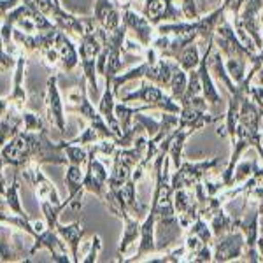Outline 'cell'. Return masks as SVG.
Segmentation results:
<instances>
[{"label": "cell", "mask_w": 263, "mask_h": 263, "mask_svg": "<svg viewBox=\"0 0 263 263\" xmlns=\"http://www.w3.org/2000/svg\"><path fill=\"white\" fill-rule=\"evenodd\" d=\"M0 162L14 168L23 167L27 162L69 165L65 151L60 144H53L48 139V128L39 132H18L0 151Z\"/></svg>", "instance_id": "1"}, {"label": "cell", "mask_w": 263, "mask_h": 263, "mask_svg": "<svg viewBox=\"0 0 263 263\" xmlns=\"http://www.w3.org/2000/svg\"><path fill=\"white\" fill-rule=\"evenodd\" d=\"M102 33L104 28L95 21V18H90L88 23V30L81 39L79 46V58H81L83 74L86 81L90 83V88L97 91V58H99L102 51Z\"/></svg>", "instance_id": "2"}, {"label": "cell", "mask_w": 263, "mask_h": 263, "mask_svg": "<svg viewBox=\"0 0 263 263\" xmlns=\"http://www.w3.org/2000/svg\"><path fill=\"white\" fill-rule=\"evenodd\" d=\"M214 46L221 51L227 58H240V60H248L251 63L254 57L258 54V51L249 49L248 46L242 44V41L239 39L235 28H233L232 20L224 14V18L219 21L214 32Z\"/></svg>", "instance_id": "3"}, {"label": "cell", "mask_w": 263, "mask_h": 263, "mask_svg": "<svg viewBox=\"0 0 263 263\" xmlns=\"http://www.w3.org/2000/svg\"><path fill=\"white\" fill-rule=\"evenodd\" d=\"M84 83H86V78L83 76L81 83L76 86V93H70V95H69V99L72 102H76L78 105H69V107H67V111L81 114L83 118H86V120L90 121V125L93 126V128H97L102 135H104V139H111V141H114V139H116V135H114V132L109 128V125L105 123L104 116L100 114V111H97V109L91 105L90 99H88V91H86Z\"/></svg>", "instance_id": "4"}, {"label": "cell", "mask_w": 263, "mask_h": 263, "mask_svg": "<svg viewBox=\"0 0 263 263\" xmlns=\"http://www.w3.org/2000/svg\"><path fill=\"white\" fill-rule=\"evenodd\" d=\"M146 102L147 105H153L155 109H160L163 112H181V104H177L172 95H167L158 84L142 81V86L135 91H130L126 95H121V102Z\"/></svg>", "instance_id": "5"}, {"label": "cell", "mask_w": 263, "mask_h": 263, "mask_svg": "<svg viewBox=\"0 0 263 263\" xmlns=\"http://www.w3.org/2000/svg\"><path fill=\"white\" fill-rule=\"evenodd\" d=\"M221 163L219 156H214L211 160H203V162H182L179 168H176V172L171 176V186L172 190L179 188H190L192 190L195 184L203 182L207 177V174L214 171L218 165Z\"/></svg>", "instance_id": "6"}, {"label": "cell", "mask_w": 263, "mask_h": 263, "mask_svg": "<svg viewBox=\"0 0 263 263\" xmlns=\"http://www.w3.org/2000/svg\"><path fill=\"white\" fill-rule=\"evenodd\" d=\"M99 155V146H90L88 149V168L83 179V188L84 192H91L97 197L104 200V195L107 192V181H109V172L105 168V165L97 158Z\"/></svg>", "instance_id": "7"}, {"label": "cell", "mask_w": 263, "mask_h": 263, "mask_svg": "<svg viewBox=\"0 0 263 263\" xmlns=\"http://www.w3.org/2000/svg\"><path fill=\"white\" fill-rule=\"evenodd\" d=\"M246 253V239L244 233L237 228L230 233H224L223 237L214 240L213 244V261L224 263L232 260H239Z\"/></svg>", "instance_id": "8"}, {"label": "cell", "mask_w": 263, "mask_h": 263, "mask_svg": "<svg viewBox=\"0 0 263 263\" xmlns=\"http://www.w3.org/2000/svg\"><path fill=\"white\" fill-rule=\"evenodd\" d=\"M142 14L153 27H158L162 23L186 21L182 11L174 6V0H144Z\"/></svg>", "instance_id": "9"}, {"label": "cell", "mask_w": 263, "mask_h": 263, "mask_svg": "<svg viewBox=\"0 0 263 263\" xmlns=\"http://www.w3.org/2000/svg\"><path fill=\"white\" fill-rule=\"evenodd\" d=\"M33 239H35V242H33L32 249L28 251V256H33L39 249L46 248V249H49L51 254H53L54 261H58V263L72 261V258H69V248H67L65 242H62V239L57 233V230H51V228L46 227L44 230L37 233Z\"/></svg>", "instance_id": "10"}, {"label": "cell", "mask_w": 263, "mask_h": 263, "mask_svg": "<svg viewBox=\"0 0 263 263\" xmlns=\"http://www.w3.org/2000/svg\"><path fill=\"white\" fill-rule=\"evenodd\" d=\"M121 23H125L126 28L135 33L141 46L149 48L153 39H155L156 27H153L149 21L146 20V16L137 14L135 11H132V7H126V9H121Z\"/></svg>", "instance_id": "11"}, {"label": "cell", "mask_w": 263, "mask_h": 263, "mask_svg": "<svg viewBox=\"0 0 263 263\" xmlns=\"http://www.w3.org/2000/svg\"><path fill=\"white\" fill-rule=\"evenodd\" d=\"M58 76H51L48 78V95H46V107H48V118L53 125H57V128L60 130V134H65V107H63V102L60 97L57 86Z\"/></svg>", "instance_id": "12"}, {"label": "cell", "mask_w": 263, "mask_h": 263, "mask_svg": "<svg viewBox=\"0 0 263 263\" xmlns=\"http://www.w3.org/2000/svg\"><path fill=\"white\" fill-rule=\"evenodd\" d=\"M60 28L54 27L51 30H42L37 35H30V33H23L21 30H12V39H16L18 42L25 46L28 51H37L41 53L48 51L51 48H54V39H57V33Z\"/></svg>", "instance_id": "13"}, {"label": "cell", "mask_w": 263, "mask_h": 263, "mask_svg": "<svg viewBox=\"0 0 263 263\" xmlns=\"http://www.w3.org/2000/svg\"><path fill=\"white\" fill-rule=\"evenodd\" d=\"M93 18L104 30L114 32L121 25V9L114 0H97Z\"/></svg>", "instance_id": "14"}, {"label": "cell", "mask_w": 263, "mask_h": 263, "mask_svg": "<svg viewBox=\"0 0 263 263\" xmlns=\"http://www.w3.org/2000/svg\"><path fill=\"white\" fill-rule=\"evenodd\" d=\"M54 49L58 51V57L62 60V67L67 72H72L78 67L79 63V51L76 49V46L72 44V41L67 37V33L62 30H58L57 39H54Z\"/></svg>", "instance_id": "15"}, {"label": "cell", "mask_w": 263, "mask_h": 263, "mask_svg": "<svg viewBox=\"0 0 263 263\" xmlns=\"http://www.w3.org/2000/svg\"><path fill=\"white\" fill-rule=\"evenodd\" d=\"M54 230H57L58 235L65 240L67 246H69L72 261L78 263L79 261V244H81V239L84 237L83 223L81 221H76L72 224H60V223H58Z\"/></svg>", "instance_id": "16"}, {"label": "cell", "mask_w": 263, "mask_h": 263, "mask_svg": "<svg viewBox=\"0 0 263 263\" xmlns=\"http://www.w3.org/2000/svg\"><path fill=\"white\" fill-rule=\"evenodd\" d=\"M195 134L193 128H176L172 134L167 135L168 141V158L171 163L176 168L181 167L182 163V151H184V144L190 137Z\"/></svg>", "instance_id": "17"}, {"label": "cell", "mask_w": 263, "mask_h": 263, "mask_svg": "<svg viewBox=\"0 0 263 263\" xmlns=\"http://www.w3.org/2000/svg\"><path fill=\"white\" fill-rule=\"evenodd\" d=\"M211 224V230H213L216 239L223 237L224 233H230L233 230H237V224H235V216H230L224 211L223 205H219L218 209H214V213L211 214V218L207 219Z\"/></svg>", "instance_id": "18"}, {"label": "cell", "mask_w": 263, "mask_h": 263, "mask_svg": "<svg viewBox=\"0 0 263 263\" xmlns=\"http://www.w3.org/2000/svg\"><path fill=\"white\" fill-rule=\"evenodd\" d=\"M125 230H123L120 246H118V261H123V254L128 251V248L132 244H135L139 239H141V221L132 216H126L125 219Z\"/></svg>", "instance_id": "19"}, {"label": "cell", "mask_w": 263, "mask_h": 263, "mask_svg": "<svg viewBox=\"0 0 263 263\" xmlns=\"http://www.w3.org/2000/svg\"><path fill=\"white\" fill-rule=\"evenodd\" d=\"M21 260L28 261V258H25V253L21 249L20 237H18V242L12 248L9 242V232L4 227H0V261H21Z\"/></svg>", "instance_id": "20"}, {"label": "cell", "mask_w": 263, "mask_h": 263, "mask_svg": "<svg viewBox=\"0 0 263 263\" xmlns=\"http://www.w3.org/2000/svg\"><path fill=\"white\" fill-rule=\"evenodd\" d=\"M25 76V57H20L18 62H16V74H14V90L9 95V102L14 104V109H21L27 104V93H25L23 86H21V81H23Z\"/></svg>", "instance_id": "21"}, {"label": "cell", "mask_w": 263, "mask_h": 263, "mask_svg": "<svg viewBox=\"0 0 263 263\" xmlns=\"http://www.w3.org/2000/svg\"><path fill=\"white\" fill-rule=\"evenodd\" d=\"M147 109H155L153 105H141V107H128L126 105V102H123V104H116L114 105V114H116L118 121H120V126L123 130V135L128 134L132 130V120H134V116L137 112H142V111H147Z\"/></svg>", "instance_id": "22"}, {"label": "cell", "mask_w": 263, "mask_h": 263, "mask_svg": "<svg viewBox=\"0 0 263 263\" xmlns=\"http://www.w3.org/2000/svg\"><path fill=\"white\" fill-rule=\"evenodd\" d=\"M21 125H23V114L16 116L14 112H7L6 116L0 118V149L6 146V141L18 134Z\"/></svg>", "instance_id": "23"}, {"label": "cell", "mask_w": 263, "mask_h": 263, "mask_svg": "<svg viewBox=\"0 0 263 263\" xmlns=\"http://www.w3.org/2000/svg\"><path fill=\"white\" fill-rule=\"evenodd\" d=\"M200 60H202L200 49H198V46L195 44V42L186 46V48L182 49L181 53L177 54V58H176V62L179 63V67L182 70H186V72L197 69V67L200 65Z\"/></svg>", "instance_id": "24"}, {"label": "cell", "mask_w": 263, "mask_h": 263, "mask_svg": "<svg viewBox=\"0 0 263 263\" xmlns=\"http://www.w3.org/2000/svg\"><path fill=\"white\" fill-rule=\"evenodd\" d=\"M20 168H16L14 174H12V182L7 186V192H6V202H7V207H11V211H14L18 216H28L27 213L23 211L20 203V197H18V192H20Z\"/></svg>", "instance_id": "25"}, {"label": "cell", "mask_w": 263, "mask_h": 263, "mask_svg": "<svg viewBox=\"0 0 263 263\" xmlns=\"http://www.w3.org/2000/svg\"><path fill=\"white\" fill-rule=\"evenodd\" d=\"M83 179H84V176L81 172V165H74V163L67 165L65 184H67V190H69V197L74 198L79 190H83Z\"/></svg>", "instance_id": "26"}, {"label": "cell", "mask_w": 263, "mask_h": 263, "mask_svg": "<svg viewBox=\"0 0 263 263\" xmlns=\"http://www.w3.org/2000/svg\"><path fill=\"white\" fill-rule=\"evenodd\" d=\"M186 86H188V74H186V70H182L181 67H177L172 74L171 84H168V91H171V95L174 99L179 102L182 99V95H184Z\"/></svg>", "instance_id": "27"}, {"label": "cell", "mask_w": 263, "mask_h": 263, "mask_svg": "<svg viewBox=\"0 0 263 263\" xmlns=\"http://www.w3.org/2000/svg\"><path fill=\"white\" fill-rule=\"evenodd\" d=\"M227 72L230 74V78L233 79L235 84H240L246 79V69H248V60H240V58H227L224 62Z\"/></svg>", "instance_id": "28"}, {"label": "cell", "mask_w": 263, "mask_h": 263, "mask_svg": "<svg viewBox=\"0 0 263 263\" xmlns=\"http://www.w3.org/2000/svg\"><path fill=\"white\" fill-rule=\"evenodd\" d=\"M188 233H195V235L200 237V239L203 240V244H209V246H213L214 240H216L214 233H213V230H211L209 221H205L202 216L198 219H195L192 227L188 228Z\"/></svg>", "instance_id": "29"}, {"label": "cell", "mask_w": 263, "mask_h": 263, "mask_svg": "<svg viewBox=\"0 0 263 263\" xmlns=\"http://www.w3.org/2000/svg\"><path fill=\"white\" fill-rule=\"evenodd\" d=\"M60 147L65 151L67 158H69V163H74V165H83L86 163L88 160V151H84L81 146H76L72 142H60Z\"/></svg>", "instance_id": "30"}, {"label": "cell", "mask_w": 263, "mask_h": 263, "mask_svg": "<svg viewBox=\"0 0 263 263\" xmlns=\"http://www.w3.org/2000/svg\"><path fill=\"white\" fill-rule=\"evenodd\" d=\"M0 221L14 224V227H18L20 230H25L28 235H32V237L37 235L35 227H33V223L30 221V218H28V216H18V214H16V216H7V214L0 213Z\"/></svg>", "instance_id": "31"}, {"label": "cell", "mask_w": 263, "mask_h": 263, "mask_svg": "<svg viewBox=\"0 0 263 263\" xmlns=\"http://www.w3.org/2000/svg\"><path fill=\"white\" fill-rule=\"evenodd\" d=\"M200 93H202V79H200V74H198V69L197 70L193 69V70H190L188 86H186V91H184V95H182V99L179 100V104L184 100L193 99V97H197V95H200Z\"/></svg>", "instance_id": "32"}, {"label": "cell", "mask_w": 263, "mask_h": 263, "mask_svg": "<svg viewBox=\"0 0 263 263\" xmlns=\"http://www.w3.org/2000/svg\"><path fill=\"white\" fill-rule=\"evenodd\" d=\"M134 121H137V123H141L142 125V128H144V132H146L149 137H153V135H156V134H160V132H165L163 128H162V121H156V120H153V118H149V116H142L141 112H137L134 116ZM167 134V132H165ZM168 135V134H167Z\"/></svg>", "instance_id": "33"}, {"label": "cell", "mask_w": 263, "mask_h": 263, "mask_svg": "<svg viewBox=\"0 0 263 263\" xmlns=\"http://www.w3.org/2000/svg\"><path fill=\"white\" fill-rule=\"evenodd\" d=\"M253 165H254V160H251V162H242V163L237 165L235 167L237 174H233V177H232V186L239 184V182H244L248 177H251Z\"/></svg>", "instance_id": "34"}, {"label": "cell", "mask_w": 263, "mask_h": 263, "mask_svg": "<svg viewBox=\"0 0 263 263\" xmlns=\"http://www.w3.org/2000/svg\"><path fill=\"white\" fill-rule=\"evenodd\" d=\"M23 125H25V130H28V132H39L46 128L42 118L32 112H23Z\"/></svg>", "instance_id": "35"}, {"label": "cell", "mask_w": 263, "mask_h": 263, "mask_svg": "<svg viewBox=\"0 0 263 263\" xmlns=\"http://www.w3.org/2000/svg\"><path fill=\"white\" fill-rule=\"evenodd\" d=\"M99 139H104V135L100 134L97 128H93V126L90 125L86 130H84V134L83 135H79V137H76L74 141H70L72 144H91V142H95V141H99Z\"/></svg>", "instance_id": "36"}, {"label": "cell", "mask_w": 263, "mask_h": 263, "mask_svg": "<svg viewBox=\"0 0 263 263\" xmlns=\"http://www.w3.org/2000/svg\"><path fill=\"white\" fill-rule=\"evenodd\" d=\"M182 2V14H184V20L186 21H195L200 18V11H198V6H197V0H181Z\"/></svg>", "instance_id": "37"}, {"label": "cell", "mask_w": 263, "mask_h": 263, "mask_svg": "<svg viewBox=\"0 0 263 263\" xmlns=\"http://www.w3.org/2000/svg\"><path fill=\"white\" fill-rule=\"evenodd\" d=\"M184 246H186V251H188V256H195L200 249L203 248V240L200 239V237H197L195 233H188V237H186V242H184ZM192 258H190L188 261H192Z\"/></svg>", "instance_id": "38"}, {"label": "cell", "mask_w": 263, "mask_h": 263, "mask_svg": "<svg viewBox=\"0 0 263 263\" xmlns=\"http://www.w3.org/2000/svg\"><path fill=\"white\" fill-rule=\"evenodd\" d=\"M100 249H102L100 237L99 235H93V239H91V249H90V253L86 254V258H83V261L84 263H95L97 261V256H99V253H100Z\"/></svg>", "instance_id": "39"}, {"label": "cell", "mask_w": 263, "mask_h": 263, "mask_svg": "<svg viewBox=\"0 0 263 263\" xmlns=\"http://www.w3.org/2000/svg\"><path fill=\"white\" fill-rule=\"evenodd\" d=\"M192 261L195 263H205V261H213V249L209 244H205L203 248L192 258Z\"/></svg>", "instance_id": "40"}, {"label": "cell", "mask_w": 263, "mask_h": 263, "mask_svg": "<svg viewBox=\"0 0 263 263\" xmlns=\"http://www.w3.org/2000/svg\"><path fill=\"white\" fill-rule=\"evenodd\" d=\"M248 95L251 97V99L263 109V86H249L248 88Z\"/></svg>", "instance_id": "41"}, {"label": "cell", "mask_w": 263, "mask_h": 263, "mask_svg": "<svg viewBox=\"0 0 263 263\" xmlns=\"http://www.w3.org/2000/svg\"><path fill=\"white\" fill-rule=\"evenodd\" d=\"M18 2H20V0H0V18H2V16H6L9 9H14Z\"/></svg>", "instance_id": "42"}, {"label": "cell", "mask_w": 263, "mask_h": 263, "mask_svg": "<svg viewBox=\"0 0 263 263\" xmlns=\"http://www.w3.org/2000/svg\"><path fill=\"white\" fill-rule=\"evenodd\" d=\"M2 168H4V163L0 162V195H4V197H6V192H7V184H6V179H4Z\"/></svg>", "instance_id": "43"}, {"label": "cell", "mask_w": 263, "mask_h": 263, "mask_svg": "<svg viewBox=\"0 0 263 263\" xmlns=\"http://www.w3.org/2000/svg\"><path fill=\"white\" fill-rule=\"evenodd\" d=\"M6 112H7V100L0 99V118H2Z\"/></svg>", "instance_id": "44"}, {"label": "cell", "mask_w": 263, "mask_h": 263, "mask_svg": "<svg viewBox=\"0 0 263 263\" xmlns=\"http://www.w3.org/2000/svg\"><path fill=\"white\" fill-rule=\"evenodd\" d=\"M256 248H258V251H260L261 258H263V237L261 235L258 237V240H256Z\"/></svg>", "instance_id": "45"}, {"label": "cell", "mask_w": 263, "mask_h": 263, "mask_svg": "<svg viewBox=\"0 0 263 263\" xmlns=\"http://www.w3.org/2000/svg\"><path fill=\"white\" fill-rule=\"evenodd\" d=\"M258 228H260V235L263 237V214H260V223H258Z\"/></svg>", "instance_id": "46"}, {"label": "cell", "mask_w": 263, "mask_h": 263, "mask_svg": "<svg viewBox=\"0 0 263 263\" xmlns=\"http://www.w3.org/2000/svg\"><path fill=\"white\" fill-rule=\"evenodd\" d=\"M6 205H7V202H2V200H0V209H4Z\"/></svg>", "instance_id": "47"}, {"label": "cell", "mask_w": 263, "mask_h": 263, "mask_svg": "<svg viewBox=\"0 0 263 263\" xmlns=\"http://www.w3.org/2000/svg\"><path fill=\"white\" fill-rule=\"evenodd\" d=\"M261 146H263V132H261Z\"/></svg>", "instance_id": "48"}]
</instances>
